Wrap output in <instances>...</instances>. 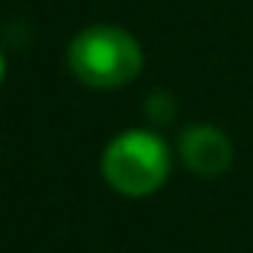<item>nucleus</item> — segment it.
<instances>
[{"label":"nucleus","mask_w":253,"mask_h":253,"mask_svg":"<svg viewBox=\"0 0 253 253\" xmlns=\"http://www.w3.org/2000/svg\"><path fill=\"white\" fill-rule=\"evenodd\" d=\"M179 157H183L186 170L196 176L215 179L234 164V144L215 125H189L179 138Z\"/></svg>","instance_id":"obj_3"},{"label":"nucleus","mask_w":253,"mask_h":253,"mask_svg":"<svg viewBox=\"0 0 253 253\" xmlns=\"http://www.w3.org/2000/svg\"><path fill=\"white\" fill-rule=\"evenodd\" d=\"M173 157L170 148L161 135L154 131H122L119 138H112L103 151V179L119 192V196L128 199H144L151 192H157L170 176Z\"/></svg>","instance_id":"obj_2"},{"label":"nucleus","mask_w":253,"mask_h":253,"mask_svg":"<svg viewBox=\"0 0 253 253\" xmlns=\"http://www.w3.org/2000/svg\"><path fill=\"white\" fill-rule=\"evenodd\" d=\"M0 81H3V55H0Z\"/></svg>","instance_id":"obj_4"},{"label":"nucleus","mask_w":253,"mask_h":253,"mask_svg":"<svg viewBox=\"0 0 253 253\" xmlns=\"http://www.w3.org/2000/svg\"><path fill=\"white\" fill-rule=\"evenodd\" d=\"M141 45L128 29L86 26L68 45V68L93 90H119L141 74Z\"/></svg>","instance_id":"obj_1"}]
</instances>
